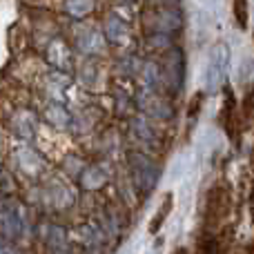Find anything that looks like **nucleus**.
I'll use <instances>...</instances> for the list:
<instances>
[{
  "mask_svg": "<svg viewBox=\"0 0 254 254\" xmlns=\"http://www.w3.org/2000/svg\"><path fill=\"white\" fill-rule=\"evenodd\" d=\"M230 69V47L228 43H216L210 52V61L205 67V87L207 92H219L228 80Z\"/></svg>",
  "mask_w": 254,
  "mask_h": 254,
  "instance_id": "obj_1",
  "label": "nucleus"
},
{
  "mask_svg": "<svg viewBox=\"0 0 254 254\" xmlns=\"http://www.w3.org/2000/svg\"><path fill=\"white\" fill-rule=\"evenodd\" d=\"M27 230V216L22 205L11 201H0V239L16 241Z\"/></svg>",
  "mask_w": 254,
  "mask_h": 254,
  "instance_id": "obj_2",
  "label": "nucleus"
},
{
  "mask_svg": "<svg viewBox=\"0 0 254 254\" xmlns=\"http://www.w3.org/2000/svg\"><path fill=\"white\" fill-rule=\"evenodd\" d=\"M129 167H131V179H134V185L138 188V192L140 194L152 192L158 181V167L140 152L129 154Z\"/></svg>",
  "mask_w": 254,
  "mask_h": 254,
  "instance_id": "obj_3",
  "label": "nucleus"
},
{
  "mask_svg": "<svg viewBox=\"0 0 254 254\" xmlns=\"http://www.w3.org/2000/svg\"><path fill=\"white\" fill-rule=\"evenodd\" d=\"M136 103L145 114L154 116V119H172V114H174V110L167 105V101L156 96L152 89H140L138 96H136Z\"/></svg>",
  "mask_w": 254,
  "mask_h": 254,
  "instance_id": "obj_4",
  "label": "nucleus"
},
{
  "mask_svg": "<svg viewBox=\"0 0 254 254\" xmlns=\"http://www.w3.org/2000/svg\"><path fill=\"white\" fill-rule=\"evenodd\" d=\"M76 47L85 54V56H96L105 47V36L96 29V27H83L76 31Z\"/></svg>",
  "mask_w": 254,
  "mask_h": 254,
  "instance_id": "obj_5",
  "label": "nucleus"
},
{
  "mask_svg": "<svg viewBox=\"0 0 254 254\" xmlns=\"http://www.w3.org/2000/svg\"><path fill=\"white\" fill-rule=\"evenodd\" d=\"M183 74H185V61L181 49H172L170 56L165 63V71H163V80L170 85V89L179 92L181 85H183Z\"/></svg>",
  "mask_w": 254,
  "mask_h": 254,
  "instance_id": "obj_6",
  "label": "nucleus"
},
{
  "mask_svg": "<svg viewBox=\"0 0 254 254\" xmlns=\"http://www.w3.org/2000/svg\"><path fill=\"white\" fill-rule=\"evenodd\" d=\"M225 214H228V192L221 185H216L207 196V219H210V223H216Z\"/></svg>",
  "mask_w": 254,
  "mask_h": 254,
  "instance_id": "obj_7",
  "label": "nucleus"
},
{
  "mask_svg": "<svg viewBox=\"0 0 254 254\" xmlns=\"http://www.w3.org/2000/svg\"><path fill=\"white\" fill-rule=\"evenodd\" d=\"M47 61H49V65H54L58 71L69 69V67H71V52H69V47L65 45V40L56 38V40H52V43H49Z\"/></svg>",
  "mask_w": 254,
  "mask_h": 254,
  "instance_id": "obj_8",
  "label": "nucleus"
},
{
  "mask_svg": "<svg viewBox=\"0 0 254 254\" xmlns=\"http://www.w3.org/2000/svg\"><path fill=\"white\" fill-rule=\"evenodd\" d=\"M43 241L47 248H52L54 252H65L67 250V232L61 225L47 223L43 225Z\"/></svg>",
  "mask_w": 254,
  "mask_h": 254,
  "instance_id": "obj_9",
  "label": "nucleus"
},
{
  "mask_svg": "<svg viewBox=\"0 0 254 254\" xmlns=\"http://www.w3.org/2000/svg\"><path fill=\"white\" fill-rule=\"evenodd\" d=\"M107 179H110V174H107L105 167L92 165V167H87V170L83 172V176H80V183H83L85 190H101L103 185L107 183Z\"/></svg>",
  "mask_w": 254,
  "mask_h": 254,
  "instance_id": "obj_10",
  "label": "nucleus"
},
{
  "mask_svg": "<svg viewBox=\"0 0 254 254\" xmlns=\"http://www.w3.org/2000/svg\"><path fill=\"white\" fill-rule=\"evenodd\" d=\"M127 36H129V29H127V25L119 16H110L105 20V38L110 40V43H116V45L125 43Z\"/></svg>",
  "mask_w": 254,
  "mask_h": 254,
  "instance_id": "obj_11",
  "label": "nucleus"
},
{
  "mask_svg": "<svg viewBox=\"0 0 254 254\" xmlns=\"http://www.w3.org/2000/svg\"><path fill=\"white\" fill-rule=\"evenodd\" d=\"M13 131H16L20 138H31L36 131V119L31 112H18L16 119H13Z\"/></svg>",
  "mask_w": 254,
  "mask_h": 254,
  "instance_id": "obj_12",
  "label": "nucleus"
},
{
  "mask_svg": "<svg viewBox=\"0 0 254 254\" xmlns=\"http://www.w3.org/2000/svg\"><path fill=\"white\" fill-rule=\"evenodd\" d=\"M45 119L56 127H69L71 125L69 112H67L61 103H49V105L45 107Z\"/></svg>",
  "mask_w": 254,
  "mask_h": 254,
  "instance_id": "obj_13",
  "label": "nucleus"
},
{
  "mask_svg": "<svg viewBox=\"0 0 254 254\" xmlns=\"http://www.w3.org/2000/svg\"><path fill=\"white\" fill-rule=\"evenodd\" d=\"M49 198H52V203L58 207V210H65V207H69L71 203H74V194H71V190L63 183L52 185V190H49Z\"/></svg>",
  "mask_w": 254,
  "mask_h": 254,
  "instance_id": "obj_14",
  "label": "nucleus"
},
{
  "mask_svg": "<svg viewBox=\"0 0 254 254\" xmlns=\"http://www.w3.org/2000/svg\"><path fill=\"white\" fill-rule=\"evenodd\" d=\"M96 0H65V11L71 18H85L94 11Z\"/></svg>",
  "mask_w": 254,
  "mask_h": 254,
  "instance_id": "obj_15",
  "label": "nucleus"
},
{
  "mask_svg": "<svg viewBox=\"0 0 254 254\" xmlns=\"http://www.w3.org/2000/svg\"><path fill=\"white\" fill-rule=\"evenodd\" d=\"M172 205H174V196H172V194H167V196L163 198L161 207H158L156 216H154V219L149 221V232H152V234H156L158 230L163 228V223H165L167 214H170V212H172Z\"/></svg>",
  "mask_w": 254,
  "mask_h": 254,
  "instance_id": "obj_16",
  "label": "nucleus"
},
{
  "mask_svg": "<svg viewBox=\"0 0 254 254\" xmlns=\"http://www.w3.org/2000/svg\"><path fill=\"white\" fill-rule=\"evenodd\" d=\"M49 92L54 94V96H56V103H61V98H63V92H65L67 89V85H69V78H67L65 74H63V71H54L52 76H49Z\"/></svg>",
  "mask_w": 254,
  "mask_h": 254,
  "instance_id": "obj_17",
  "label": "nucleus"
},
{
  "mask_svg": "<svg viewBox=\"0 0 254 254\" xmlns=\"http://www.w3.org/2000/svg\"><path fill=\"white\" fill-rule=\"evenodd\" d=\"M134 131H136V136H138L143 143H154V131H152V127H149L145 116L134 119Z\"/></svg>",
  "mask_w": 254,
  "mask_h": 254,
  "instance_id": "obj_18",
  "label": "nucleus"
},
{
  "mask_svg": "<svg viewBox=\"0 0 254 254\" xmlns=\"http://www.w3.org/2000/svg\"><path fill=\"white\" fill-rule=\"evenodd\" d=\"M234 13H237V20L241 27L248 25V2L246 0H234Z\"/></svg>",
  "mask_w": 254,
  "mask_h": 254,
  "instance_id": "obj_19",
  "label": "nucleus"
},
{
  "mask_svg": "<svg viewBox=\"0 0 254 254\" xmlns=\"http://www.w3.org/2000/svg\"><path fill=\"white\" fill-rule=\"evenodd\" d=\"M0 254H20V252H18V248L13 246L11 241H7V239H0Z\"/></svg>",
  "mask_w": 254,
  "mask_h": 254,
  "instance_id": "obj_20",
  "label": "nucleus"
},
{
  "mask_svg": "<svg viewBox=\"0 0 254 254\" xmlns=\"http://www.w3.org/2000/svg\"><path fill=\"white\" fill-rule=\"evenodd\" d=\"M198 254H219V243H216L214 239H210V241H207L205 246L198 250Z\"/></svg>",
  "mask_w": 254,
  "mask_h": 254,
  "instance_id": "obj_21",
  "label": "nucleus"
},
{
  "mask_svg": "<svg viewBox=\"0 0 254 254\" xmlns=\"http://www.w3.org/2000/svg\"><path fill=\"white\" fill-rule=\"evenodd\" d=\"M243 107H246V112H243V116H250V112L254 110V89L246 96V103H243Z\"/></svg>",
  "mask_w": 254,
  "mask_h": 254,
  "instance_id": "obj_22",
  "label": "nucleus"
},
{
  "mask_svg": "<svg viewBox=\"0 0 254 254\" xmlns=\"http://www.w3.org/2000/svg\"><path fill=\"white\" fill-rule=\"evenodd\" d=\"M7 188H9V176H7V172L2 170V165H0V194H2Z\"/></svg>",
  "mask_w": 254,
  "mask_h": 254,
  "instance_id": "obj_23",
  "label": "nucleus"
},
{
  "mask_svg": "<svg viewBox=\"0 0 254 254\" xmlns=\"http://www.w3.org/2000/svg\"><path fill=\"white\" fill-rule=\"evenodd\" d=\"M198 105H201V94H196V96H194V103H192V110H188L190 119H194V116H196V110H198Z\"/></svg>",
  "mask_w": 254,
  "mask_h": 254,
  "instance_id": "obj_24",
  "label": "nucleus"
},
{
  "mask_svg": "<svg viewBox=\"0 0 254 254\" xmlns=\"http://www.w3.org/2000/svg\"><path fill=\"white\" fill-rule=\"evenodd\" d=\"M176 254H188V252H185V250H179V252H176Z\"/></svg>",
  "mask_w": 254,
  "mask_h": 254,
  "instance_id": "obj_25",
  "label": "nucleus"
}]
</instances>
